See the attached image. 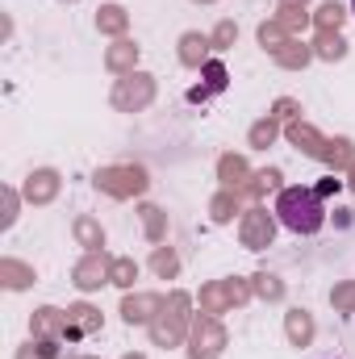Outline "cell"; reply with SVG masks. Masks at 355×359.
I'll return each instance as SVG.
<instances>
[{
    "label": "cell",
    "mask_w": 355,
    "mask_h": 359,
    "mask_svg": "<svg viewBox=\"0 0 355 359\" xmlns=\"http://www.w3.org/2000/svg\"><path fill=\"white\" fill-rule=\"evenodd\" d=\"M330 188H335V180L322 184V188H305V184L284 188V192L276 196V217H280V226L293 230V234H318V230L326 226L322 192H330Z\"/></svg>",
    "instance_id": "cell-1"
},
{
    "label": "cell",
    "mask_w": 355,
    "mask_h": 359,
    "mask_svg": "<svg viewBox=\"0 0 355 359\" xmlns=\"http://www.w3.org/2000/svg\"><path fill=\"white\" fill-rule=\"evenodd\" d=\"M351 13H355V0H351Z\"/></svg>",
    "instance_id": "cell-2"
}]
</instances>
